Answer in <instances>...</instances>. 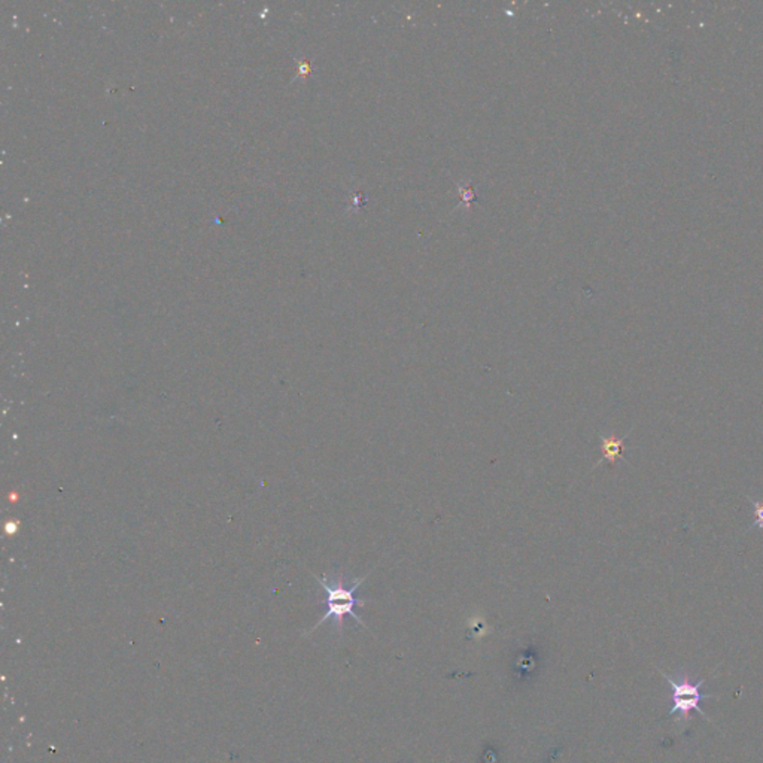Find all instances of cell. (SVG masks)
Returning a JSON list of instances; mask_svg holds the SVG:
<instances>
[{"instance_id":"cell-1","label":"cell","mask_w":763,"mask_h":763,"mask_svg":"<svg viewBox=\"0 0 763 763\" xmlns=\"http://www.w3.org/2000/svg\"><path fill=\"white\" fill-rule=\"evenodd\" d=\"M312 576L316 578V582L321 584V588L324 589V592L326 595V598H325L326 611H325V615L321 617L320 622H318L309 632H306V635L312 634L315 630H318V628H320L322 623H325L326 620H330V619H333L334 626H335V630H337V632L341 634L343 632V622H345L346 616L354 619L358 625L367 628L365 623L361 620V617H359L355 613V607H364L365 601L358 599L355 597V592H357L359 586H361L365 582V578L370 576V573H367L364 577H359L358 580L352 583V586H349V588L345 584V580H343L341 576H335V577H331V578H328L326 576H324V577H318L315 574H312Z\"/></svg>"},{"instance_id":"cell-2","label":"cell","mask_w":763,"mask_h":763,"mask_svg":"<svg viewBox=\"0 0 763 763\" xmlns=\"http://www.w3.org/2000/svg\"><path fill=\"white\" fill-rule=\"evenodd\" d=\"M667 683L673 687V702L674 706L669 711V716L678 714V722L680 720H687L692 711H698L702 717H706V712L701 708V701L707 698H714L712 695H703L701 692V687L706 682L693 683L689 677L680 674L677 678L673 675H668L662 673Z\"/></svg>"},{"instance_id":"cell-3","label":"cell","mask_w":763,"mask_h":763,"mask_svg":"<svg viewBox=\"0 0 763 763\" xmlns=\"http://www.w3.org/2000/svg\"><path fill=\"white\" fill-rule=\"evenodd\" d=\"M631 431H632V430H631ZM631 431H630V432H631ZM630 432H628L626 435H623L622 439H616V437H613V435H608V437H607V435H601L602 458H604V459H607L608 463H610V465H615V461L619 459V458H622L623 449H625V441L628 440V435H630ZM604 459H602V461H604ZM602 461H599V463H598L597 465H595L593 468H597L598 465H601V464H602Z\"/></svg>"},{"instance_id":"cell-4","label":"cell","mask_w":763,"mask_h":763,"mask_svg":"<svg viewBox=\"0 0 763 763\" xmlns=\"http://www.w3.org/2000/svg\"><path fill=\"white\" fill-rule=\"evenodd\" d=\"M747 498L750 500L751 506H753V511H754V522L751 523L753 528H759V530H763V500H751L749 495Z\"/></svg>"}]
</instances>
